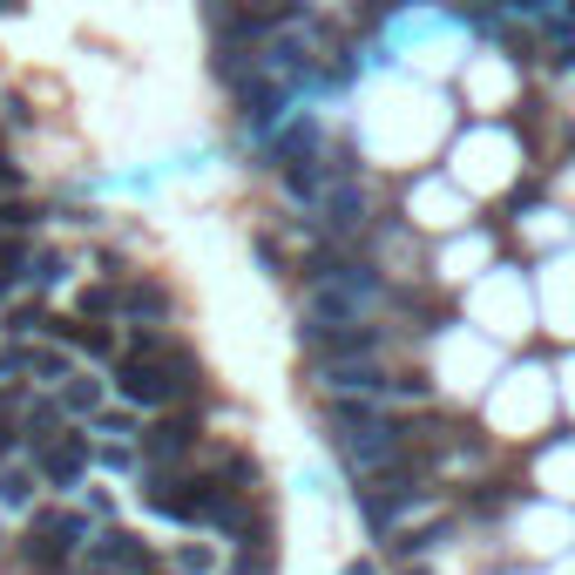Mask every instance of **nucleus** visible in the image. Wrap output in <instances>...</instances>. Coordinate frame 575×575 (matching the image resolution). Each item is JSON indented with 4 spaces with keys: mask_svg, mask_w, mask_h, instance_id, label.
Here are the masks:
<instances>
[{
    "mask_svg": "<svg viewBox=\"0 0 575 575\" xmlns=\"http://www.w3.org/2000/svg\"><path fill=\"white\" fill-rule=\"evenodd\" d=\"M373 305H379V278H373L366 265H333V271H318V278L305 285V339H311V353H318L325 339L353 333V325H366Z\"/></svg>",
    "mask_w": 575,
    "mask_h": 575,
    "instance_id": "1",
    "label": "nucleus"
},
{
    "mask_svg": "<svg viewBox=\"0 0 575 575\" xmlns=\"http://www.w3.org/2000/svg\"><path fill=\"white\" fill-rule=\"evenodd\" d=\"M333 447H339V460L359 474V480H379V474H393L399 467V427L379 414L373 399H333Z\"/></svg>",
    "mask_w": 575,
    "mask_h": 575,
    "instance_id": "2",
    "label": "nucleus"
},
{
    "mask_svg": "<svg viewBox=\"0 0 575 575\" xmlns=\"http://www.w3.org/2000/svg\"><path fill=\"white\" fill-rule=\"evenodd\" d=\"M116 393H122L129 406H142V414H170V406L190 393V353H177V359H142V353H129V359L116 366Z\"/></svg>",
    "mask_w": 575,
    "mask_h": 575,
    "instance_id": "3",
    "label": "nucleus"
},
{
    "mask_svg": "<svg viewBox=\"0 0 575 575\" xmlns=\"http://www.w3.org/2000/svg\"><path fill=\"white\" fill-rule=\"evenodd\" d=\"M217 495H224V480H190V474H142V502L156 508V515H170V522H184V528H210V508H217Z\"/></svg>",
    "mask_w": 575,
    "mask_h": 575,
    "instance_id": "4",
    "label": "nucleus"
},
{
    "mask_svg": "<svg viewBox=\"0 0 575 575\" xmlns=\"http://www.w3.org/2000/svg\"><path fill=\"white\" fill-rule=\"evenodd\" d=\"M346 177H353L346 156H291L285 162V197L305 204V210H325V197H333Z\"/></svg>",
    "mask_w": 575,
    "mask_h": 575,
    "instance_id": "5",
    "label": "nucleus"
},
{
    "mask_svg": "<svg viewBox=\"0 0 575 575\" xmlns=\"http://www.w3.org/2000/svg\"><path fill=\"white\" fill-rule=\"evenodd\" d=\"M197 447V427L184 414H156L142 434H136V454H142V474H170L184 467V454Z\"/></svg>",
    "mask_w": 575,
    "mask_h": 575,
    "instance_id": "6",
    "label": "nucleus"
},
{
    "mask_svg": "<svg viewBox=\"0 0 575 575\" xmlns=\"http://www.w3.org/2000/svg\"><path fill=\"white\" fill-rule=\"evenodd\" d=\"M34 474L41 487H75L89 474V434H54L48 447H34Z\"/></svg>",
    "mask_w": 575,
    "mask_h": 575,
    "instance_id": "7",
    "label": "nucleus"
},
{
    "mask_svg": "<svg viewBox=\"0 0 575 575\" xmlns=\"http://www.w3.org/2000/svg\"><path fill=\"white\" fill-rule=\"evenodd\" d=\"M75 373V359L61 353V346H34V339H21L14 353H0V379H41V386H61Z\"/></svg>",
    "mask_w": 575,
    "mask_h": 575,
    "instance_id": "8",
    "label": "nucleus"
},
{
    "mask_svg": "<svg viewBox=\"0 0 575 575\" xmlns=\"http://www.w3.org/2000/svg\"><path fill=\"white\" fill-rule=\"evenodd\" d=\"M89 568H102V575H142L149 548L129 528H102V535H89Z\"/></svg>",
    "mask_w": 575,
    "mask_h": 575,
    "instance_id": "9",
    "label": "nucleus"
},
{
    "mask_svg": "<svg viewBox=\"0 0 575 575\" xmlns=\"http://www.w3.org/2000/svg\"><path fill=\"white\" fill-rule=\"evenodd\" d=\"M318 379L333 386V393H359V399H379V393H393V379H386L373 359H318Z\"/></svg>",
    "mask_w": 575,
    "mask_h": 575,
    "instance_id": "10",
    "label": "nucleus"
},
{
    "mask_svg": "<svg viewBox=\"0 0 575 575\" xmlns=\"http://www.w3.org/2000/svg\"><path fill=\"white\" fill-rule=\"evenodd\" d=\"M414 508H427L420 487H366V522H373V535H393Z\"/></svg>",
    "mask_w": 575,
    "mask_h": 575,
    "instance_id": "11",
    "label": "nucleus"
},
{
    "mask_svg": "<svg viewBox=\"0 0 575 575\" xmlns=\"http://www.w3.org/2000/svg\"><path fill=\"white\" fill-rule=\"evenodd\" d=\"M68 548H75V542H68V535H61L54 522H41V528L28 535V548H21V555H28V568H34V575H61Z\"/></svg>",
    "mask_w": 575,
    "mask_h": 575,
    "instance_id": "12",
    "label": "nucleus"
},
{
    "mask_svg": "<svg viewBox=\"0 0 575 575\" xmlns=\"http://www.w3.org/2000/svg\"><path fill=\"white\" fill-rule=\"evenodd\" d=\"M366 210H373V204H366V190H359V184L346 177V184H339L333 197H325V210H318V217L333 224V230H359V224H366Z\"/></svg>",
    "mask_w": 575,
    "mask_h": 575,
    "instance_id": "13",
    "label": "nucleus"
},
{
    "mask_svg": "<svg viewBox=\"0 0 575 575\" xmlns=\"http://www.w3.org/2000/svg\"><path fill=\"white\" fill-rule=\"evenodd\" d=\"M61 414L96 420V414H102V379H81V373H68V379H61Z\"/></svg>",
    "mask_w": 575,
    "mask_h": 575,
    "instance_id": "14",
    "label": "nucleus"
},
{
    "mask_svg": "<svg viewBox=\"0 0 575 575\" xmlns=\"http://www.w3.org/2000/svg\"><path fill=\"white\" fill-rule=\"evenodd\" d=\"M54 333H68L81 353H89V359H116V339L102 333V325H54Z\"/></svg>",
    "mask_w": 575,
    "mask_h": 575,
    "instance_id": "15",
    "label": "nucleus"
},
{
    "mask_svg": "<svg viewBox=\"0 0 575 575\" xmlns=\"http://www.w3.org/2000/svg\"><path fill=\"white\" fill-rule=\"evenodd\" d=\"M21 278H34V285H41V291H48V285H61V278H68V258H61V251H34V258H28V271H21Z\"/></svg>",
    "mask_w": 575,
    "mask_h": 575,
    "instance_id": "16",
    "label": "nucleus"
},
{
    "mask_svg": "<svg viewBox=\"0 0 575 575\" xmlns=\"http://www.w3.org/2000/svg\"><path fill=\"white\" fill-rule=\"evenodd\" d=\"M217 568V548L210 542H184L177 548V575H210Z\"/></svg>",
    "mask_w": 575,
    "mask_h": 575,
    "instance_id": "17",
    "label": "nucleus"
},
{
    "mask_svg": "<svg viewBox=\"0 0 575 575\" xmlns=\"http://www.w3.org/2000/svg\"><path fill=\"white\" fill-rule=\"evenodd\" d=\"M21 406H28L21 393H0V454L14 447V427H21Z\"/></svg>",
    "mask_w": 575,
    "mask_h": 575,
    "instance_id": "18",
    "label": "nucleus"
},
{
    "mask_svg": "<svg viewBox=\"0 0 575 575\" xmlns=\"http://www.w3.org/2000/svg\"><path fill=\"white\" fill-rule=\"evenodd\" d=\"M28 495H34L28 474H0V502H8V508H28Z\"/></svg>",
    "mask_w": 575,
    "mask_h": 575,
    "instance_id": "19",
    "label": "nucleus"
},
{
    "mask_svg": "<svg viewBox=\"0 0 575 575\" xmlns=\"http://www.w3.org/2000/svg\"><path fill=\"white\" fill-rule=\"evenodd\" d=\"M237 575H271V555H265V548H244V555H237Z\"/></svg>",
    "mask_w": 575,
    "mask_h": 575,
    "instance_id": "20",
    "label": "nucleus"
},
{
    "mask_svg": "<svg viewBox=\"0 0 575 575\" xmlns=\"http://www.w3.org/2000/svg\"><path fill=\"white\" fill-rule=\"evenodd\" d=\"M96 434H109V440H122V434H129V420H122V414H96Z\"/></svg>",
    "mask_w": 575,
    "mask_h": 575,
    "instance_id": "21",
    "label": "nucleus"
},
{
    "mask_svg": "<svg viewBox=\"0 0 575 575\" xmlns=\"http://www.w3.org/2000/svg\"><path fill=\"white\" fill-rule=\"evenodd\" d=\"M346 575H379V568L373 562H346Z\"/></svg>",
    "mask_w": 575,
    "mask_h": 575,
    "instance_id": "22",
    "label": "nucleus"
},
{
    "mask_svg": "<svg viewBox=\"0 0 575 575\" xmlns=\"http://www.w3.org/2000/svg\"><path fill=\"white\" fill-rule=\"evenodd\" d=\"M81 575H102V568H81Z\"/></svg>",
    "mask_w": 575,
    "mask_h": 575,
    "instance_id": "23",
    "label": "nucleus"
}]
</instances>
